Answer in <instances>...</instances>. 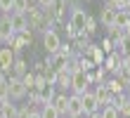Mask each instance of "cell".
<instances>
[{"instance_id": "obj_22", "label": "cell", "mask_w": 130, "mask_h": 118, "mask_svg": "<svg viewBox=\"0 0 130 118\" xmlns=\"http://www.w3.org/2000/svg\"><path fill=\"white\" fill-rule=\"evenodd\" d=\"M43 78H45L47 85H57V71L52 69V66H45L43 69Z\"/></svg>"}, {"instance_id": "obj_1", "label": "cell", "mask_w": 130, "mask_h": 118, "mask_svg": "<svg viewBox=\"0 0 130 118\" xmlns=\"http://www.w3.org/2000/svg\"><path fill=\"white\" fill-rule=\"evenodd\" d=\"M66 5H69V0H52L43 12H45V17L57 26V24H62L64 17H66Z\"/></svg>"}, {"instance_id": "obj_3", "label": "cell", "mask_w": 130, "mask_h": 118, "mask_svg": "<svg viewBox=\"0 0 130 118\" xmlns=\"http://www.w3.org/2000/svg\"><path fill=\"white\" fill-rule=\"evenodd\" d=\"M33 43V36H31V31H21V33H17V36H12V40L7 43V47L17 54V52H21V50H26L28 45Z\"/></svg>"}, {"instance_id": "obj_29", "label": "cell", "mask_w": 130, "mask_h": 118, "mask_svg": "<svg viewBox=\"0 0 130 118\" xmlns=\"http://www.w3.org/2000/svg\"><path fill=\"white\" fill-rule=\"evenodd\" d=\"M10 10H14V0H0V12L10 14Z\"/></svg>"}, {"instance_id": "obj_2", "label": "cell", "mask_w": 130, "mask_h": 118, "mask_svg": "<svg viewBox=\"0 0 130 118\" xmlns=\"http://www.w3.org/2000/svg\"><path fill=\"white\" fill-rule=\"evenodd\" d=\"M69 90H71V94H85L90 90L85 71H73V73H71V85H69Z\"/></svg>"}, {"instance_id": "obj_37", "label": "cell", "mask_w": 130, "mask_h": 118, "mask_svg": "<svg viewBox=\"0 0 130 118\" xmlns=\"http://www.w3.org/2000/svg\"><path fill=\"white\" fill-rule=\"evenodd\" d=\"M85 118H99V111H97V113H90V116H85Z\"/></svg>"}, {"instance_id": "obj_41", "label": "cell", "mask_w": 130, "mask_h": 118, "mask_svg": "<svg viewBox=\"0 0 130 118\" xmlns=\"http://www.w3.org/2000/svg\"><path fill=\"white\" fill-rule=\"evenodd\" d=\"M33 3H36V0H33Z\"/></svg>"}, {"instance_id": "obj_34", "label": "cell", "mask_w": 130, "mask_h": 118, "mask_svg": "<svg viewBox=\"0 0 130 118\" xmlns=\"http://www.w3.org/2000/svg\"><path fill=\"white\" fill-rule=\"evenodd\" d=\"M28 118H40V111H38V109H31V113H28Z\"/></svg>"}, {"instance_id": "obj_5", "label": "cell", "mask_w": 130, "mask_h": 118, "mask_svg": "<svg viewBox=\"0 0 130 118\" xmlns=\"http://www.w3.org/2000/svg\"><path fill=\"white\" fill-rule=\"evenodd\" d=\"M85 21H88V12L83 10V7L78 5H73V10H71V19H69V24L78 31V33H83L85 31Z\"/></svg>"}, {"instance_id": "obj_4", "label": "cell", "mask_w": 130, "mask_h": 118, "mask_svg": "<svg viewBox=\"0 0 130 118\" xmlns=\"http://www.w3.org/2000/svg\"><path fill=\"white\" fill-rule=\"evenodd\" d=\"M43 47L47 54H57L59 47H62V38H59L57 31H45L43 33Z\"/></svg>"}, {"instance_id": "obj_11", "label": "cell", "mask_w": 130, "mask_h": 118, "mask_svg": "<svg viewBox=\"0 0 130 118\" xmlns=\"http://www.w3.org/2000/svg\"><path fill=\"white\" fill-rule=\"evenodd\" d=\"M66 116H69V118H83V104H80V94H69Z\"/></svg>"}, {"instance_id": "obj_38", "label": "cell", "mask_w": 130, "mask_h": 118, "mask_svg": "<svg viewBox=\"0 0 130 118\" xmlns=\"http://www.w3.org/2000/svg\"><path fill=\"white\" fill-rule=\"evenodd\" d=\"M5 78H7V76L3 73V71H0V83H3V80H5Z\"/></svg>"}, {"instance_id": "obj_28", "label": "cell", "mask_w": 130, "mask_h": 118, "mask_svg": "<svg viewBox=\"0 0 130 118\" xmlns=\"http://www.w3.org/2000/svg\"><path fill=\"white\" fill-rule=\"evenodd\" d=\"M95 31H97V21H95V19H92V17H90V14H88V21H85V31H83V33L92 36Z\"/></svg>"}, {"instance_id": "obj_25", "label": "cell", "mask_w": 130, "mask_h": 118, "mask_svg": "<svg viewBox=\"0 0 130 118\" xmlns=\"http://www.w3.org/2000/svg\"><path fill=\"white\" fill-rule=\"evenodd\" d=\"M99 118H121V113L113 106H104V109H99Z\"/></svg>"}, {"instance_id": "obj_32", "label": "cell", "mask_w": 130, "mask_h": 118, "mask_svg": "<svg viewBox=\"0 0 130 118\" xmlns=\"http://www.w3.org/2000/svg\"><path fill=\"white\" fill-rule=\"evenodd\" d=\"M66 36H69V40H76V38H78V31H76L71 24H66Z\"/></svg>"}, {"instance_id": "obj_19", "label": "cell", "mask_w": 130, "mask_h": 118, "mask_svg": "<svg viewBox=\"0 0 130 118\" xmlns=\"http://www.w3.org/2000/svg\"><path fill=\"white\" fill-rule=\"evenodd\" d=\"M106 85V90H109L111 94H123V88L128 83H123V80H118V78H113V80H109V83H104Z\"/></svg>"}, {"instance_id": "obj_27", "label": "cell", "mask_w": 130, "mask_h": 118, "mask_svg": "<svg viewBox=\"0 0 130 118\" xmlns=\"http://www.w3.org/2000/svg\"><path fill=\"white\" fill-rule=\"evenodd\" d=\"M21 83H24V88H26V90L36 88V73H33V71H28V73L21 78Z\"/></svg>"}, {"instance_id": "obj_10", "label": "cell", "mask_w": 130, "mask_h": 118, "mask_svg": "<svg viewBox=\"0 0 130 118\" xmlns=\"http://www.w3.org/2000/svg\"><path fill=\"white\" fill-rule=\"evenodd\" d=\"M14 59H17V54H14L10 47H0V71L7 76L12 71V64H14Z\"/></svg>"}, {"instance_id": "obj_36", "label": "cell", "mask_w": 130, "mask_h": 118, "mask_svg": "<svg viewBox=\"0 0 130 118\" xmlns=\"http://www.w3.org/2000/svg\"><path fill=\"white\" fill-rule=\"evenodd\" d=\"M125 92H128V99H130V80H128V85H125Z\"/></svg>"}, {"instance_id": "obj_8", "label": "cell", "mask_w": 130, "mask_h": 118, "mask_svg": "<svg viewBox=\"0 0 130 118\" xmlns=\"http://www.w3.org/2000/svg\"><path fill=\"white\" fill-rule=\"evenodd\" d=\"M80 104H83V116H90V113H97L99 111V104H97L92 90H88L85 94H80Z\"/></svg>"}, {"instance_id": "obj_13", "label": "cell", "mask_w": 130, "mask_h": 118, "mask_svg": "<svg viewBox=\"0 0 130 118\" xmlns=\"http://www.w3.org/2000/svg\"><path fill=\"white\" fill-rule=\"evenodd\" d=\"M50 104L57 109V113H59V116H66V106H69V94H66V92H57V94H55V99H52Z\"/></svg>"}, {"instance_id": "obj_30", "label": "cell", "mask_w": 130, "mask_h": 118, "mask_svg": "<svg viewBox=\"0 0 130 118\" xmlns=\"http://www.w3.org/2000/svg\"><path fill=\"white\" fill-rule=\"evenodd\" d=\"M99 50H102L104 54H111V52H113V43L109 40V38H104V40H102V45H99Z\"/></svg>"}, {"instance_id": "obj_33", "label": "cell", "mask_w": 130, "mask_h": 118, "mask_svg": "<svg viewBox=\"0 0 130 118\" xmlns=\"http://www.w3.org/2000/svg\"><path fill=\"white\" fill-rule=\"evenodd\" d=\"M118 113H121V116H125V118H130V99L125 102L123 106H121V111H118Z\"/></svg>"}, {"instance_id": "obj_17", "label": "cell", "mask_w": 130, "mask_h": 118, "mask_svg": "<svg viewBox=\"0 0 130 118\" xmlns=\"http://www.w3.org/2000/svg\"><path fill=\"white\" fill-rule=\"evenodd\" d=\"M113 28H121V31H128L130 28V17H128V14L123 12V10H118L116 12V19H113Z\"/></svg>"}, {"instance_id": "obj_39", "label": "cell", "mask_w": 130, "mask_h": 118, "mask_svg": "<svg viewBox=\"0 0 130 118\" xmlns=\"http://www.w3.org/2000/svg\"><path fill=\"white\" fill-rule=\"evenodd\" d=\"M3 43H5V40H3V33H0V45H3Z\"/></svg>"}, {"instance_id": "obj_20", "label": "cell", "mask_w": 130, "mask_h": 118, "mask_svg": "<svg viewBox=\"0 0 130 118\" xmlns=\"http://www.w3.org/2000/svg\"><path fill=\"white\" fill-rule=\"evenodd\" d=\"M116 47H118V54H121V57H130V33H125L123 38H121V43Z\"/></svg>"}, {"instance_id": "obj_7", "label": "cell", "mask_w": 130, "mask_h": 118, "mask_svg": "<svg viewBox=\"0 0 130 118\" xmlns=\"http://www.w3.org/2000/svg\"><path fill=\"white\" fill-rule=\"evenodd\" d=\"M92 94H95V99H97L99 109H104V106H111V102H113V94H111L109 90H106V85H104V83H102V85H95Z\"/></svg>"}, {"instance_id": "obj_18", "label": "cell", "mask_w": 130, "mask_h": 118, "mask_svg": "<svg viewBox=\"0 0 130 118\" xmlns=\"http://www.w3.org/2000/svg\"><path fill=\"white\" fill-rule=\"evenodd\" d=\"M69 85H71V73H69V71H57V85L55 88L69 90Z\"/></svg>"}, {"instance_id": "obj_16", "label": "cell", "mask_w": 130, "mask_h": 118, "mask_svg": "<svg viewBox=\"0 0 130 118\" xmlns=\"http://www.w3.org/2000/svg\"><path fill=\"white\" fill-rule=\"evenodd\" d=\"M113 19H116V10L102 7V12H99V21H102L106 28H111V26H113Z\"/></svg>"}, {"instance_id": "obj_40", "label": "cell", "mask_w": 130, "mask_h": 118, "mask_svg": "<svg viewBox=\"0 0 130 118\" xmlns=\"http://www.w3.org/2000/svg\"><path fill=\"white\" fill-rule=\"evenodd\" d=\"M125 33H130V28H128V31H125Z\"/></svg>"}, {"instance_id": "obj_15", "label": "cell", "mask_w": 130, "mask_h": 118, "mask_svg": "<svg viewBox=\"0 0 130 118\" xmlns=\"http://www.w3.org/2000/svg\"><path fill=\"white\" fill-rule=\"evenodd\" d=\"M26 73H28V64H26V59L17 57V59H14V64H12L10 76H12V78H24Z\"/></svg>"}, {"instance_id": "obj_26", "label": "cell", "mask_w": 130, "mask_h": 118, "mask_svg": "<svg viewBox=\"0 0 130 118\" xmlns=\"http://www.w3.org/2000/svg\"><path fill=\"white\" fill-rule=\"evenodd\" d=\"M28 3H31V0H14V12L26 14V12H28V7H31Z\"/></svg>"}, {"instance_id": "obj_21", "label": "cell", "mask_w": 130, "mask_h": 118, "mask_svg": "<svg viewBox=\"0 0 130 118\" xmlns=\"http://www.w3.org/2000/svg\"><path fill=\"white\" fill-rule=\"evenodd\" d=\"M0 113H3L5 118H17V104H12V102L0 104Z\"/></svg>"}, {"instance_id": "obj_9", "label": "cell", "mask_w": 130, "mask_h": 118, "mask_svg": "<svg viewBox=\"0 0 130 118\" xmlns=\"http://www.w3.org/2000/svg\"><path fill=\"white\" fill-rule=\"evenodd\" d=\"M10 31L14 36L21 33V31H28V21H26V14H19V12H12L10 14Z\"/></svg>"}, {"instance_id": "obj_35", "label": "cell", "mask_w": 130, "mask_h": 118, "mask_svg": "<svg viewBox=\"0 0 130 118\" xmlns=\"http://www.w3.org/2000/svg\"><path fill=\"white\" fill-rule=\"evenodd\" d=\"M123 12L128 14V17H130V0H128V3H125V7H123Z\"/></svg>"}, {"instance_id": "obj_14", "label": "cell", "mask_w": 130, "mask_h": 118, "mask_svg": "<svg viewBox=\"0 0 130 118\" xmlns=\"http://www.w3.org/2000/svg\"><path fill=\"white\" fill-rule=\"evenodd\" d=\"M52 99H55V85H43V88H38V104L40 106L50 104Z\"/></svg>"}, {"instance_id": "obj_31", "label": "cell", "mask_w": 130, "mask_h": 118, "mask_svg": "<svg viewBox=\"0 0 130 118\" xmlns=\"http://www.w3.org/2000/svg\"><path fill=\"white\" fill-rule=\"evenodd\" d=\"M28 113H31V106H28V104L17 109V118H28Z\"/></svg>"}, {"instance_id": "obj_23", "label": "cell", "mask_w": 130, "mask_h": 118, "mask_svg": "<svg viewBox=\"0 0 130 118\" xmlns=\"http://www.w3.org/2000/svg\"><path fill=\"white\" fill-rule=\"evenodd\" d=\"M40 118H62V116L57 113V109L52 104H45V106H40Z\"/></svg>"}, {"instance_id": "obj_24", "label": "cell", "mask_w": 130, "mask_h": 118, "mask_svg": "<svg viewBox=\"0 0 130 118\" xmlns=\"http://www.w3.org/2000/svg\"><path fill=\"white\" fill-rule=\"evenodd\" d=\"M7 102H12V99H10V85H7V78H5L0 83V104H7Z\"/></svg>"}, {"instance_id": "obj_6", "label": "cell", "mask_w": 130, "mask_h": 118, "mask_svg": "<svg viewBox=\"0 0 130 118\" xmlns=\"http://www.w3.org/2000/svg\"><path fill=\"white\" fill-rule=\"evenodd\" d=\"M7 85H10V99L12 102H19V99H24L26 97V88H24V83H21V78H7Z\"/></svg>"}, {"instance_id": "obj_12", "label": "cell", "mask_w": 130, "mask_h": 118, "mask_svg": "<svg viewBox=\"0 0 130 118\" xmlns=\"http://www.w3.org/2000/svg\"><path fill=\"white\" fill-rule=\"evenodd\" d=\"M118 66H121V54H118V52H111V54H106V57H104V64H102L104 71H109V73H116Z\"/></svg>"}]
</instances>
